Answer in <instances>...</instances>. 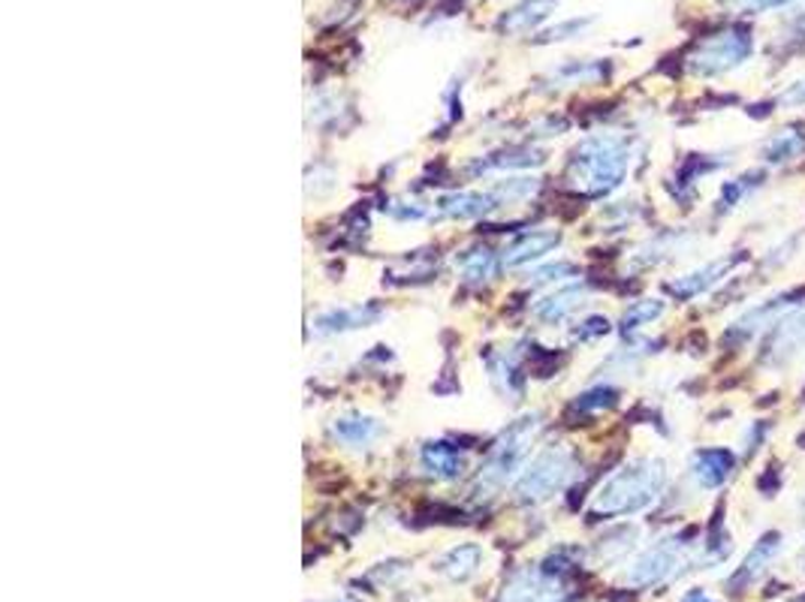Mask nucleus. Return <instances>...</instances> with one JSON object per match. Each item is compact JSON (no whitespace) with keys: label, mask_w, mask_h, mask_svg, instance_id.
<instances>
[{"label":"nucleus","mask_w":805,"mask_h":602,"mask_svg":"<svg viewBox=\"0 0 805 602\" xmlns=\"http://www.w3.org/2000/svg\"><path fill=\"white\" fill-rule=\"evenodd\" d=\"M664 485H667V464L660 458H634L600 485L591 503V516H636L658 500Z\"/></svg>","instance_id":"1"},{"label":"nucleus","mask_w":805,"mask_h":602,"mask_svg":"<svg viewBox=\"0 0 805 602\" xmlns=\"http://www.w3.org/2000/svg\"><path fill=\"white\" fill-rule=\"evenodd\" d=\"M628 169H631L628 142L622 136L600 132V136L579 142L567 163V184L583 196H603L622 184Z\"/></svg>","instance_id":"2"},{"label":"nucleus","mask_w":805,"mask_h":602,"mask_svg":"<svg viewBox=\"0 0 805 602\" xmlns=\"http://www.w3.org/2000/svg\"><path fill=\"white\" fill-rule=\"evenodd\" d=\"M537 431H540V416H525V419H519L501 433L498 443L492 445V452H488L486 464L480 467L474 488L476 497H492L516 476V470L522 467L525 455L534 443Z\"/></svg>","instance_id":"3"},{"label":"nucleus","mask_w":805,"mask_h":602,"mask_svg":"<svg viewBox=\"0 0 805 602\" xmlns=\"http://www.w3.org/2000/svg\"><path fill=\"white\" fill-rule=\"evenodd\" d=\"M576 473V455L567 445H550L543 452H537L531 464H525L519 479H516V500L519 503H543L552 494L567 488V482L574 479Z\"/></svg>","instance_id":"4"},{"label":"nucleus","mask_w":805,"mask_h":602,"mask_svg":"<svg viewBox=\"0 0 805 602\" xmlns=\"http://www.w3.org/2000/svg\"><path fill=\"white\" fill-rule=\"evenodd\" d=\"M751 36L745 31H724V34H715L703 39L697 51L688 58V67L697 76H721V72L736 70L748 55H751Z\"/></svg>","instance_id":"5"},{"label":"nucleus","mask_w":805,"mask_h":602,"mask_svg":"<svg viewBox=\"0 0 805 602\" xmlns=\"http://www.w3.org/2000/svg\"><path fill=\"white\" fill-rule=\"evenodd\" d=\"M685 564H688V545L679 536H670V540L655 542L652 548L640 554L628 569L624 581L634 588H652V584L679 576Z\"/></svg>","instance_id":"6"},{"label":"nucleus","mask_w":805,"mask_h":602,"mask_svg":"<svg viewBox=\"0 0 805 602\" xmlns=\"http://www.w3.org/2000/svg\"><path fill=\"white\" fill-rule=\"evenodd\" d=\"M805 352V308H793L775 323V335L769 344V368H787Z\"/></svg>","instance_id":"7"},{"label":"nucleus","mask_w":805,"mask_h":602,"mask_svg":"<svg viewBox=\"0 0 805 602\" xmlns=\"http://www.w3.org/2000/svg\"><path fill=\"white\" fill-rule=\"evenodd\" d=\"M787 311H793L791 296H779V299H763L755 301L748 311H743L736 320L731 323V332L727 337H751L757 332H763L767 325H775Z\"/></svg>","instance_id":"8"},{"label":"nucleus","mask_w":805,"mask_h":602,"mask_svg":"<svg viewBox=\"0 0 805 602\" xmlns=\"http://www.w3.org/2000/svg\"><path fill=\"white\" fill-rule=\"evenodd\" d=\"M736 263H739V256H718V259H709L706 265H700L694 271H688V275L670 280V287L667 289H670L676 299H694L700 292H706V289H712L715 283H721L724 275H727Z\"/></svg>","instance_id":"9"},{"label":"nucleus","mask_w":805,"mask_h":602,"mask_svg":"<svg viewBox=\"0 0 805 602\" xmlns=\"http://www.w3.org/2000/svg\"><path fill=\"white\" fill-rule=\"evenodd\" d=\"M781 552H784V536H781V533H769V536H763V540L755 545V552L745 557L743 569L731 578L733 590H745L751 588V584H757V581L769 572V566L779 560Z\"/></svg>","instance_id":"10"},{"label":"nucleus","mask_w":805,"mask_h":602,"mask_svg":"<svg viewBox=\"0 0 805 602\" xmlns=\"http://www.w3.org/2000/svg\"><path fill=\"white\" fill-rule=\"evenodd\" d=\"M562 235L555 229H534V232H522L519 239L513 241L510 247L504 251V265L507 268H522V265H531L537 259H543L547 253H552L559 247Z\"/></svg>","instance_id":"11"},{"label":"nucleus","mask_w":805,"mask_h":602,"mask_svg":"<svg viewBox=\"0 0 805 602\" xmlns=\"http://www.w3.org/2000/svg\"><path fill=\"white\" fill-rule=\"evenodd\" d=\"M419 464L426 470L428 476H435V479H444V482H452L459 479L468 467V458L459 445L447 443V440H435V443H426L423 445V452H419Z\"/></svg>","instance_id":"12"},{"label":"nucleus","mask_w":805,"mask_h":602,"mask_svg":"<svg viewBox=\"0 0 805 602\" xmlns=\"http://www.w3.org/2000/svg\"><path fill=\"white\" fill-rule=\"evenodd\" d=\"M691 479L703 488V491H712V488H721L724 482L731 479L733 473V455L727 449H700L694 458H691Z\"/></svg>","instance_id":"13"},{"label":"nucleus","mask_w":805,"mask_h":602,"mask_svg":"<svg viewBox=\"0 0 805 602\" xmlns=\"http://www.w3.org/2000/svg\"><path fill=\"white\" fill-rule=\"evenodd\" d=\"M380 316V308L375 304H356V308H332V311L320 313L314 320V328L320 335H338V332H354V328H366Z\"/></svg>","instance_id":"14"},{"label":"nucleus","mask_w":805,"mask_h":602,"mask_svg":"<svg viewBox=\"0 0 805 602\" xmlns=\"http://www.w3.org/2000/svg\"><path fill=\"white\" fill-rule=\"evenodd\" d=\"M383 433V425L371 416H363V413H347V416H338L332 421V437L344 445H354V449H366L378 440Z\"/></svg>","instance_id":"15"},{"label":"nucleus","mask_w":805,"mask_h":602,"mask_svg":"<svg viewBox=\"0 0 805 602\" xmlns=\"http://www.w3.org/2000/svg\"><path fill=\"white\" fill-rule=\"evenodd\" d=\"M805 154V130L803 127H784V130L769 132L763 144H760V157L767 163H791L796 157Z\"/></svg>","instance_id":"16"},{"label":"nucleus","mask_w":805,"mask_h":602,"mask_svg":"<svg viewBox=\"0 0 805 602\" xmlns=\"http://www.w3.org/2000/svg\"><path fill=\"white\" fill-rule=\"evenodd\" d=\"M583 299H586V287L567 283V287H559L555 292H550V296H543V299L537 301L534 316L537 320H543V323H562L564 316H571V313L583 304Z\"/></svg>","instance_id":"17"},{"label":"nucleus","mask_w":805,"mask_h":602,"mask_svg":"<svg viewBox=\"0 0 805 602\" xmlns=\"http://www.w3.org/2000/svg\"><path fill=\"white\" fill-rule=\"evenodd\" d=\"M440 211L456 220H474V217H486L488 211L498 208V196L495 193H450L440 199Z\"/></svg>","instance_id":"18"},{"label":"nucleus","mask_w":805,"mask_h":602,"mask_svg":"<svg viewBox=\"0 0 805 602\" xmlns=\"http://www.w3.org/2000/svg\"><path fill=\"white\" fill-rule=\"evenodd\" d=\"M552 3H555V0H525V3H519L516 10H510L504 19H501L498 27L501 31H507V34H525V31L537 27V24L550 15Z\"/></svg>","instance_id":"19"},{"label":"nucleus","mask_w":805,"mask_h":602,"mask_svg":"<svg viewBox=\"0 0 805 602\" xmlns=\"http://www.w3.org/2000/svg\"><path fill=\"white\" fill-rule=\"evenodd\" d=\"M480 560H483L480 545H456V548H450V552L440 557L438 569L444 576L464 581V578H471L480 569Z\"/></svg>","instance_id":"20"},{"label":"nucleus","mask_w":805,"mask_h":602,"mask_svg":"<svg viewBox=\"0 0 805 602\" xmlns=\"http://www.w3.org/2000/svg\"><path fill=\"white\" fill-rule=\"evenodd\" d=\"M664 316V301L658 299H643V301H634L622 316V328L624 332H636V328H643V325L655 323Z\"/></svg>","instance_id":"21"},{"label":"nucleus","mask_w":805,"mask_h":602,"mask_svg":"<svg viewBox=\"0 0 805 602\" xmlns=\"http://www.w3.org/2000/svg\"><path fill=\"white\" fill-rule=\"evenodd\" d=\"M495 275V256L488 251H474L462 256V280L464 283H483Z\"/></svg>","instance_id":"22"},{"label":"nucleus","mask_w":805,"mask_h":602,"mask_svg":"<svg viewBox=\"0 0 805 602\" xmlns=\"http://www.w3.org/2000/svg\"><path fill=\"white\" fill-rule=\"evenodd\" d=\"M564 82L567 84H576V82H600L603 76H607V70L600 67V63H595V60H579V63H571V67H564L562 72Z\"/></svg>","instance_id":"23"},{"label":"nucleus","mask_w":805,"mask_h":602,"mask_svg":"<svg viewBox=\"0 0 805 602\" xmlns=\"http://www.w3.org/2000/svg\"><path fill=\"white\" fill-rule=\"evenodd\" d=\"M616 404V389H607V385H600V389H591L586 395L576 397V409H607Z\"/></svg>","instance_id":"24"},{"label":"nucleus","mask_w":805,"mask_h":602,"mask_svg":"<svg viewBox=\"0 0 805 602\" xmlns=\"http://www.w3.org/2000/svg\"><path fill=\"white\" fill-rule=\"evenodd\" d=\"M603 335H610V320L607 316H588L574 332L576 340H598Z\"/></svg>","instance_id":"25"},{"label":"nucleus","mask_w":805,"mask_h":602,"mask_svg":"<svg viewBox=\"0 0 805 602\" xmlns=\"http://www.w3.org/2000/svg\"><path fill=\"white\" fill-rule=\"evenodd\" d=\"M775 106H781V108H803L805 106V76L803 79H796L793 84H787V88L781 91L779 100H775Z\"/></svg>","instance_id":"26"},{"label":"nucleus","mask_w":805,"mask_h":602,"mask_svg":"<svg viewBox=\"0 0 805 602\" xmlns=\"http://www.w3.org/2000/svg\"><path fill=\"white\" fill-rule=\"evenodd\" d=\"M784 3H793V0H731V7H736L739 12H767L784 7Z\"/></svg>","instance_id":"27"},{"label":"nucleus","mask_w":805,"mask_h":602,"mask_svg":"<svg viewBox=\"0 0 805 602\" xmlns=\"http://www.w3.org/2000/svg\"><path fill=\"white\" fill-rule=\"evenodd\" d=\"M682 602H715V600L709 597L706 590H691V593H685Z\"/></svg>","instance_id":"28"},{"label":"nucleus","mask_w":805,"mask_h":602,"mask_svg":"<svg viewBox=\"0 0 805 602\" xmlns=\"http://www.w3.org/2000/svg\"><path fill=\"white\" fill-rule=\"evenodd\" d=\"M796 569L805 572V542H803V548H800V557H796Z\"/></svg>","instance_id":"29"}]
</instances>
